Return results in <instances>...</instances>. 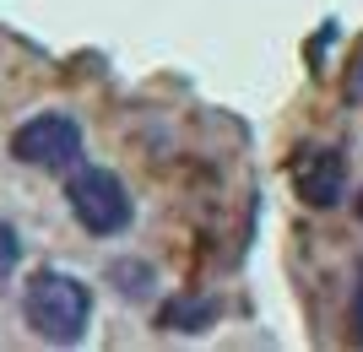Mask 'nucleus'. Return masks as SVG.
<instances>
[{
	"mask_svg": "<svg viewBox=\"0 0 363 352\" xmlns=\"http://www.w3.org/2000/svg\"><path fill=\"white\" fill-rule=\"evenodd\" d=\"M11 157L28 169H71L82 157V125L71 114H38L11 130Z\"/></svg>",
	"mask_w": 363,
	"mask_h": 352,
	"instance_id": "3",
	"label": "nucleus"
},
{
	"mask_svg": "<svg viewBox=\"0 0 363 352\" xmlns=\"http://www.w3.org/2000/svg\"><path fill=\"white\" fill-rule=\"evenodd\" d=\"M22 314H28V325L44 341L71 347V341L87 336L92 293H87V282H76V276H65V271H38L28 282V293H22Z\"/></svg>",
	"mask_w": 363,
	"mask_h": 352,
	"instance_id": "1",
	"label": "nucleus"
},
{
	"mask_svg": "<svg viewBox=\"0 0 363 352\" xmlns=\"http://www.w3.org/2000/svg\"><path fill=\"white\" fill-rule=\"evenodd\" d=\"M358 222H363V190H358Z\"/></svg>",
	"mask_w": 363,
	"mask_h": 352,
	"instance_id": "8",
	"label": "nucleus"
},
{
	"mask_svg": "<svg viewBox=\"0 0 363 352\" xmlns=\"http://www.w3.org/2000/svg\"><path fill=\"white\" fill-rule=\"evenodd\" d=\"M16 255H22V244H16V228H6V222H0V271H11Z\"/></svg>",
	"mask_w": 363,
	"mask_h": 352,
	"instance_id": "6",
	"label": "nucleus"
},
{
	"mask_svg": "<svg viewBox=\"0 0 363 352\" xmlns=\"http://www.w3.org/2000/svg\"><path fill=\"white\" fill-rule=\"evenodd\" d=\"M352 331L363 336V282H358V298H352Z\"/></svg>",
	"mask_w": 363,
	"mask_h": 352,
	"instance_id": "7",
	"label": "nucleus"
},
{
	"mask_svg": "<svg viewBox=\"0 0 363 352\" xmlns=\"http://www.w3.org/2000/svg\"><path fill=\"white\" fill-rule=\"evenodd\" d=\"M212 314H217L212 304H168L157 325H163V331H201V325L212 320Z\"/></svg>",
	"mask_w": 363,
	"mask_h": 352,
	"instance_id": "5",
	"label": "nucleus"
},
{
	"mask_svg": "<svg viewBox=\"0 0 363 352\" xmlns=\"http://www.w3.org/2000/svg\"><path fill=\"white\" fill-rule=\"evenodd\" d=\"M293 184H298V200L303 206H336V200L347 195V163H342V152H331V147H315V152H303L298 163H293Z\"/></svg>",
	"mask_w": 363,
	"mask_h": 352,
	"instance_id": "4",
	"label": "nucleus"
},
{
	"mask_svg": "<svg viewBox=\"0 0 363 352\" xmlns=\"http://www.w3.org/2000/svg\"><path fill=\"white\" fill-rule=\"evenodd\" d=\"M65 200H71V217L82 222L87 233H125L130 217H136V200L108 169H76L71 184H65Z\"/></svg>",
	"mask_w": 363,
	"mask_h": 352,
	"instance_id": "2",
	"label": "nucleus"
}]
</instances>
